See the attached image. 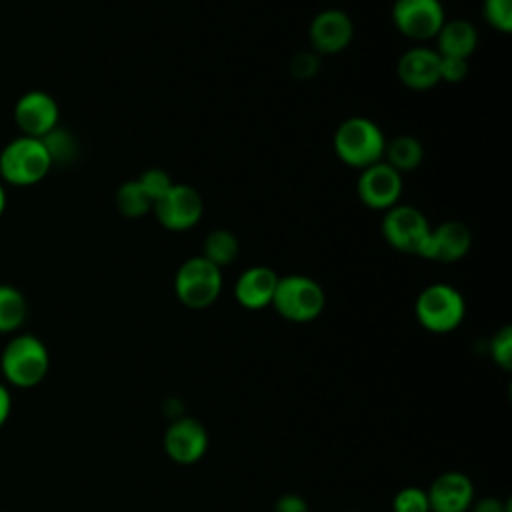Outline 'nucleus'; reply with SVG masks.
Here are the masks:
<instances>
[{
    "label": "nucleus",
    "mask_w": 512,
    "mask_h": 512,
    "mask_svg": "<svg viewBox=\"0 0 512 512\" xmlns=\"http://www.w3.org/2000/svg\"><path fill=\"white\" fill-rule=\"evenodd\" d=\"M114 204H116L118 212L124 218H130V220H138L144 214L152 212V200L138 186L136 178L134 180H126V182H122L118 186V190L114 194Z\"/></svg>",
    "instance_id": "4be33fe9"
},
{
    "label": "nucleus",
    "mask_w": 512,
    "mask_h": 512,
    "mask_svg": "<svg viewBox=\"0 0 512 512\" xmlns=\"http://www.w3.org/2000/svg\"><path fill=\"white\" fill-rule=\"evenodd\" d=\"M58 102L44 90H28L14 104V122L24 136L44 138L58 128Z\"/></svg>",
    "instance_id": "ddd939ff"
},
{
    "label": "nucleus",
    "mask_w": 512,
    "mask_h": 512,
    "mask_svg": "<svg viewBox=\"0 0 512 512\" xmlns=\"http://www.w3.org/2000/svg\"><path fill=\"white\" fill-rule=\"evenodd\" d=\"M42 140H44V144H46V148H48L50 158H52L54 164H56V162H66V160H70L72 154H74V150H76L72 136H70L68 132L60 130V128H54V130H52L50 134H46Z\"/></svg>",
    "instance_id": "bb28decb"
},
{
    "label": "nucleus",
    "mask_w": 512,
    "mask_h": 512,
    "mask_svg": "<svg viewBox=\"0 0 512 512\" xmlns=\"http://www.w3.org/2000/svg\"><path fill=\"white\" fill-rule=\"evenodd\" d=\"M398 80L414 92H426L440 84V54L428 46L408 48L396 62Z\"/></svg>",
    "instance_id": "4468645a"
},
{
    "label": "nucleus",
    "mask_w": 512,
    "mask_h": 512,
    "mask_svg": "<svg viewBox=\"0 0 512 512\" xmlns=\"http://www.w3.org/2000/svg\"><path fill=\"white\" fill-rule=\"evenodd\" d=\"M222 292V270L202 254L186 258L174 274V294L182 306L204 310L212 306Z\"/></svg>",
    "instance_id": "423d86ee"
},
{
    "label": "nucleus",
    "mask_w": 512,
    "mask_h": 512,
    "mask_svg": "<svg viewBox=\"0 0 512 512\" xmlns=\"http://www.w3.org/2000/svg\"><path fill=\"white\" fill-rule=\"evenodd\" d=\"M308 40L318 56L340 54L354 40V22L340 8L320 10L308 26Z\"/></svg>",
    "instance_id": "f8f14e48"
},
{
    "label": "nucleus",
    "mask_w": 512,
    "mask_h": 512,
    "mask_svg": "<svg viewBox=\"0 0 512 512\" xmlns=\"http://www.w3.org/2000/svg\"><path fill=\"white\" fill-rule=\"evenodd\" d=\"M482 14L486 24L496 32H512V0H484Z\"/></svg>",
    "instance_id": "393cba45"
},
{
    "label": "nucleus",
    "mask_w": 512,
    "mask_h": 512,
    "mask_svg": "<svg viewBox=\"0 0 512 512\" xmlns=\"http://www.w3.org/2000/svg\"><path fill=\"white\" fill-rule=\"evenodd\" d=\"M478 46V32L470 20L452 18L444 20L436 34V52L440 56L468 60Z\"/></svg>",
    "instance_id": "f3484780"
},
{
    "label": "nucleus",
    "mask_w": 512,
    "mask_h": 512,
    "mask_svg": "<svg viewBox=\"0 0 512 512\" xmlns=\"http://www.w3.org/2000/svg\"><path fill=\"white\" fill-rule=\"evenodd\" d=\"M28 316L26 296L12 284H0V334H16Z\"/></svg>",
    "instance_id": "412c9836"
},
{
    "label": "nucleus",
    "mask_w": 512,
    "mask_h": 512,
    "mask_svg": "<svg viewBox=\"0 0 512 512\" xmlns=\"http://www.w3.org/2000/svg\"><path fill=\"white\" fill-rule=\"evenodd\" d=\"M50 370V352L46 344L30 334H14L0 352V372L6 386L20 390L36 388Z\"/></svg>",
    "instance_id": "f257e3e1"
},
{
    "label": "nucleus",
    "mask_w": 512,
    "mask_h": 512,
    "mask_svg": "<svg viewBox=\"0 0 512 512\" xmlns=\"http://www.w3.org/2000/svg\"><path fill=\"white\" fill-rule=\"evenodd\" d=\"M240 254V240L228 228H214L202 240V256L220 270L230 266Z\"/></svg>",
    "instance_id": "aec40b11"
},
{
    "label": "nucleus",
    "mask_w": 512,
    "mask_h": 512,
    "mask_svg": "<svg viewBox=\"0 0 512 512\" xmlns=\"http://www.w3.org/2000/svg\"><path fill=\"white\" fill-rule=\"evenodd\" d=\"M138 186L144 190V194L152 200V204L162 198L172 186V178L170 174L164 170V168H158V166H152V168H146L140 172V176L136 178Z\"/></svg>",
    "instance_id": "5701e85b"
},
{
    "label": "nucleus",
    "mask_w": 512,
    "mask_h": 512,
    "mask_svg": "<svg viewBox=\"0 0 512 512\" xmlns=\"http://www.w3.org/2000/svg\"><path fill=\"white\" fill-rule=\"evenodd\" d=\"M488 354L498 368L510 372V368H512V328L508 324L498 328L492 334V338L488 340Z\"/></svg>",
    "instance_id": "b1692460"
},
{
    "label": "nucleus",
    "mask_w": 512,
    "mask_h": 512,
    "mask_svg": "<svg viewBox=\"0 0 512 512\" xmlns=\"http://www.w3.org/2000/svg\"><path fill=\"white\" fill-rule=\"evenodd\" d=\"M0 512H2V510H0Z\"/></svg>",
    "instance_id": "f704fd0d"
},
{
    "label": "nucleus",
    "mask_w": 512,
    "mask_h": 512,
    "mask_svg": "<svg viewBox=\"0 0 512 512\" xmlns=\"http://www.w3.org/2000/svg\"><path fill=\"white\" fill-rule=\"evenodd\" d=\"M468 512H510V502L498 496H482L472 500Z\"/></svg>",
    "instance_id": "7c9ffc66"
},
{
    "label": "nucleus",
    "mask_w": 512,
    "mask_h": 512,
    "mask_svg": "<svg viewBox=\"0 0 512 512\" xmlns=\"http://www.w3.org/2000/svg\"><path fill=\"white\" fill-rule=\"evenodd\" d=\"M418 324L432 334H448L456 330L466 316V300L458 288L434 282L420 290L414 302Z\"/></svg>",
    "instance_id": "39448f33"
},
{
    "label": "nucleus",
    "mask_w": 512,
    "mask_h": 512,
    "mask_svg": "<svg viewBox=\"0 0 512 512\" xmlns=\"http://www.w3.org/2000/svg\"><path fill=\"white\" fill-rule=\"evenodd\" d=\"M472 246V234L470 228L464 222L458 220H446L432 228V248L436 262H458L470 252Z\"/></svg>",
    "instance_id": "a211bd4d"
},
{
    "label": "nucleus",
    "mask_w": 512,
    "mask_h": 512,
    "mask_svg": "<svg viewBox=\"0 0 512 512\" xmlns=\"http://www.w3.org/2000/svg\"><path fill=\"white\" fill-rule=\"evenodd\" d=\"M430 512H468L474 500L472 480L458 470L438 474L426 490Z\"/></svg>",
    "instance_id": "2eb2a0df"
},
{
    "label": "nucleus",
    "mask_w": 512,
    "mask_h": 512,
    "mask_svg": "<svg viewBox=\"0 0 512 512\" xmlns=\"http://www.w3.org/2000/svg\"><path fill=\"white\" fill-rule=\"evenodd\" d=\"M10 412H12V394H10V388L4 382H0V428L8 422Z\"/></svg>",
    "instance_id": "2f4dec72"
},
{
    "label": "nucleus",
    "mask_w": 512,
    "mask_h": 512,
    "mask_svg": "<svg viewBox=\"0 0 512 512\" xmlns=\"http://www.w3.org/2000/svg\"><path fill=\"white\" fill-rule=\"evenodd\" d=\"M430 230H432L430 222L422 210L410 204H400V202L388 208L380 222V232L386 244L396 252L414 254V256L420 242L428 236Z\"/></svg>",
    "instance_id": "0eeeda50"
},
{
    "label": "nucleus",
    "mask_w": 512,
    "mask_h": 512,
    "mask_svg": "<svg viewBox=\"0 0 512 512\" xmlns=\"http://www.w3.org/2000/svg\"><path fill=\"white\" fill-rule=\"evenodd\" d=\"M468 76V60L440 56V82L458 84Z\"/></svg>",
    "instance_id": "c85d7f7f"
},
{
    "label": "nucleus",
    "mask_w": 512,
    "mask_h": 512,
    "mask_svg": "<svg viewBox=\"0 0 512 512\" xmlns=\"http://www.w3.org/2000/svg\"><path fill=\"white\" fill-rule=\"evenodd\" d=\"M444 20L446 16L440 0H394L392 4L394 28L414 42L436 38Z\"/></svg>",
    "instance_id": "1a4fd4ad"
},
{
    "label": "nucleus",
    "mask_w": 512,
    "mask_h": 512,
    "mask_svg": "<svg viewBox=\"0 0 512 512\" xmlns=\"http://www.w3.org/2000/svg\"><path fill=\"white\" fill-rule=\"evenodd\" d=\"M208 444L210 438L206 426L192 416L174 418L164 432V450L168 458L180 466H190L202 460L208 452Z\"/></svg>",
    "instance_id": "9b49d317"
},
{
    "label": "nucleus",
    "mask_w": 512,
    "mask_h": 512,
    "mask_svg": "<svg viewBox=\"0 0 512 512\" xmlns=\"http://www.w3.org/2000/svg\"><path fill=\"white\" fill-rule=\"evenodd\" d=\"M54 166L42 138L16 136L0 150V180L10 186H34Z\"/></svg>",
    "instance_id": "7ed1b4c3"
},
{
    "label": "nucleus",
    "mask_w": 512,
    "mask_h": 512,
    "mask_svg": "<svg viewBox=\"0 0 512 512\" xmlns=\"http://www.w3.org/2000/svg\"><path fill=\"white\" fill-rule=\"evenodd\" d=\"M6 210V188H4V182L0 180V216L4 214Z\"/></svg>",
    "instance_id": "473e14b6"
},
{
    "label": "nucleus",
    "mask_w": 512,
    "mask_h": 512,
    "mask_svg": "<svg viewBox=\"0 0 512 512\" xmlns=\"http://www.w3.org/2000/svg\"><path fill=\"white\" fill-rule=\"evenodd\" d=\"M346 512H362V510H346Z\"/></svg>",
    "instance_id": "72a5a7b5"
},
{
    "label": "nucleus",
    "mask_w": 512,
    "mask_h": 512,
    "mask_svg": "<svg viewBox=\"0 0 512 512\" xmlns=\"http://www.w3.org/2000/svg\"><path fill=\"white\" fill-rule=\"evenodd\" d=\"M272 512H310V506L304 496H300L296 492H288V494H282L274 502Z\"/></svg>",
    "instance_id": "c756f323"
},
{
    "label": "nucleus",
    "mask_w": 512,
    "mask_h": 512,
    "mask_svg": "<svg viewBox=\"0 0 512 512\" xmlns=\"http://www.w3.org/2000/svg\"><path fill=\"white\" fill-rule=\"evenodd\" d=\"M278 274L270 266L256 264L240 272V276L234 282L232 294L234 300L246 308V310H262L272 304L276 284H278Z\"/></svg>",
    "instance_id": "dca6fc26"
},
{
    "label": "nucleus",
    "mask_w": 512,
    "mask_h": 512,
    "mask_svg": "<svg viewBox=\"0 0 512 512\" xmlns=\"http://www.w3.org/2000/svg\"><path fill=\"white\" fill-rule=\"evenodd\" d=\"M392 512H430L426 490L416 486L400 488L392 498Z\"/></svg>",
    "instance_id": "a878e982"
},
{
    "label": "nucleus",
    "mask_w": 512,
    "mask_h": 512,
    "mask_svg": "<svg viewBox=\"0 0 512 512\" xmlns=\"http://www.w3.org/2000/svg\"><path fill=\"white\" fill-rule=\"evenodd\" d=\"M386 136L382 128L366 116H350L338 124L332 136L334 154L342 164L364 170L382 160Z\"/></svg>",
    "instance_id": "f03ea898"
},
{
    "label": "nucleus",
    "mask_w": 512,
    "mask_h": 512,
    "mask_svg": "<svg viewBox=\"0 0 512 512\" xmlns=\"http://www.w3.org/2000/svg\"><path fill=\"white\" fill-rule=\"evenodd\" d=\"M158 224L170 232H186L194 228L204 214V200L190 184H176L152 204Z\"/></svg>",
    "instance_id": "6e6552de"
},
{
    "label": "nucleus",
    "mask_w": 512,
    "mask_h": 512,
    "mask_svg": "<svg viewBox=\"0 0 512 512\" xmlns=\"http://www.w3.org/2000/svg\"><path fill=\"white\" fill-rule=\"evenodd\" d=\"M288 68H290V74L298 80H310L318 74L320 70V56L312 50H302V52H296L290 62H288Z\"/></svg>",
    "instance_id": "cd10ccee"
},
{
    "label": "nucleus",
    "mask_w": 512,
    "mask_h": 512,
    "mask_svg": "<svg viewBox=\"0 0 512 512\" xmlns=\"http://www.w3.org/2000/svg\"><path fill=\"white\" fill-rule=\"evenodd\" d=\"M404 190L402 174L396 172L392 166H388L384 160L360 170L358 182H356V194L358 200L378 212H386L388 208L396 206L400 202Z\"/></svg>",
    "instance_id": "9d476101"
},
{
    "label": "nucleus",
    "mask_w": 512,
    "mask_h": 512,
    "mask_svg": "<svg viewBox=\"0 0 512 512\" xmlns=\"http://www.w3.org/2000/svg\"><path fill=\"white\" fill-rule=\"evenodd\" d=\"M422 158H424V148L416 136L400 134V136H394L392 140H386L382 160L402 176L406 172H414L416 168H420Z\"/></svg>",
    "instance_id": "6ab92c4d"
},
{
    "label": "nucleus",
    "mask_w": 512,
    "mask_h": 512,
    "mask_svg": "<svg viewBox=\"0 0 512 512\" xmlns=\"http://www.w3.org/2000/svg\"><path fill=\"white\" fill-rule=\"evenodd\" d=\"M278 316L294 324L316 320L326 306V294L320 282L304 274L280 276L270 304Z\"/></svg>",
    "instance_id": "20e7f679"
}]
</instances>
